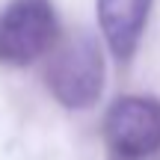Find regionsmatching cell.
Instances as JSON below:
<instances>
[{
  "instance_id": "cell-1",
  "label": "cell",
  "mask_w": 160,
  "mask_h": 160,
  "mask_svg": "<svg viewBox=\"0 0 160 160\" xmlns=\"http://www.w3.org/2000/svg\"><path fill=\"white\" fill-rule=\"evenodd\" d=\"M59 18L51 0H12L0 12V65L24 68L57 48Z\"/></svg>"
},
{
  "instance_id": "cell-2",
  "label": "cell",
  "mask_w": 160,
  "mask_h": 160,
  "mask_svg": "<svg viewBox=\"0 0 160 160\" xmlns=\"http://www.w3.org/2000/svg\"><path fill=\"white\" fill-rule=\"evenodd\" d=\"M110 160H148L160 151V98L122 95L104 116Z\"/></svg>"
},
{
  "instance_id": "cell-3",
  "label": "cell",
  "mask_w": 160,
  "mask_h": 160,
  "mask_svg": "<svg viewBox=\"0 0 160 160\" xmlns=\"http://www.w3.org/2000/svg\"><path fill=\"white\" fill-rule=\"evenodd\" d=\"M48 86L53 98L71 110H86L104 92V57L89 36H74L51 51Z\"/></svg>"
},
{
  "instance_id": "cell-4",
  "label": "cell",
  "mask_w": 160,
  "mask_h": 160,
  "mask_svg": "<svg viewBox=\"0 0 160 160\" xmlns=\"http://www.w3.org/2000/svg\"><path fill=\"white\" fill-rule=\"evenodd\" d=\"M98 27L116 59H131L142 39L151 0H98Z\"/></svg>"
}]
</instances>
